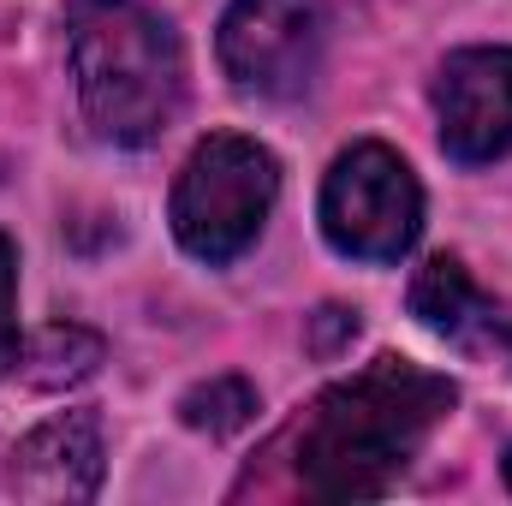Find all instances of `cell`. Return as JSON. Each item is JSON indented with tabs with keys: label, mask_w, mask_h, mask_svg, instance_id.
Returning <instances> with one entry per match:
<instances>
[{
	"label": "cell",
	"mask_w": 512,
	"mask_h": 506,
	"mask_svg": "<svg viewBox=\"0 0 512 506\" xmlns=\"http://www.w3.org/2000/svg\"><path fill=\"white\" fill-rule=\"evenodd\" d=\"M453 399L459 387L423 364H364L358 376L316 393V405L304 411V429L292 441L298 483L322 501H376L429 441V429L453 411Z\"/></svg>",
	"instance_id": "cell-1"
},
{
	"label": "cell",
	"mask_w": 512,
	"mask_h": 506,
	"mask_svg": "<svg viewBox=\"0 0 512 506\" xmlns=\"http://www.w3.org/2000/svg\"><path fill=\"white\" fill-rule=\"evenodd\" d=\"M78 102L96 137L143 149L185 108V48L173 24L137 0H78L66 18Z\"/></svg>",
	"instance_id": "cell-2"
},
{
	"label": "cell",
	"mask_w": 512,
	"mask_h": 506,
	"mask_svg": "<svg viewBox=\"0 0 512 506\" xmlns=\"http://www.w3.org/2000/svg\"><path fill=\"white\" fill-rule=\"evenodd\" d=\"M280 197V161L239 131H215L191 149V161L173 179V239L197 262L221 268L245 256Z\"/></svg>",
	"instance_id": "cell-3"
},
{
	"label": "cell",
	"mask_w": 512,
	"mask_h": 506,
	"mask_svg": "<svg viewBox=\"0 0 512 506\" xmlns=\"http://www.w3.org/2000/svg\"><path fill=\"white\" fill-rule=\"evenodd\" d=\"M322 233L352 262H399L423 233V185L387 143H352L322 179Z\"/></svg>",
	"instance_id": "cell-4"
},
{
	"label": "cell",
	"mask_w": 512,
	"mask_h": 506,
	"mask_svg": "<svg viewBox=\"0 0 512 506\" xmlns=\"http://www.w3.org/2000/svg\"><path fill=\"white\" fill-rule=\"evenodd\" d=\"M328 42V0H233L215 36L221 72L268 102L310 90Z\"/></svg>",
	"instance_id": "cell-5"
},
{
	"label": "cell",
	"mask_w": 512,
	"mask_h": 506,
	"mask_svg": "<svg viewBox=\"0 0 512 506\" xmlns=\"http://www.w3.org/2000/svg\"><path fill=\"white\" fill-rule=\"evenodd\" d=\"M441 149L465 167L512 155V48H459L435 78Z\"/></svg>",
	"instance_id": "cell-6"
},
{
	"label": "cell",
	"mask_w": 512,
	"mask_h": 506,
	"mask_svg": "<svg viewBox=\"0 0 512 506\" xmlns=\"http://www.w3.org/2000/svg\"><path fill=\"white\" fill-rule=\"evenodd\" d=\"M102 489V423L90 411L48 417L12 453V495L42 506L90 501Z\"/></svg>",
	"instance_id": "cell-7"
},
{
	"label": "cell",
	"mask_w": 512,
	"mask_h": 506,
	"mask_svg": "<svg viewBox=\"0 0 512 506\" xmlns=\"http://www.w3.org/2000/svg\"><path fill=\"white\" fill-rule=\"evenodd\" d=\"M411 316L453 346H501V310L453 256H429L411 280Z\"/></svg>",
	"instance_id": "cell-8"
},
{
	"label": "cell",
	"mask_w": 512,
	"mask_h": 506,
	"mask_svg": "<svg viewBox=\"0 0 512 506\" xmlns=\"http://www.w3.org/2000/svg\"><path fill=\"white\" fill-rule=\"evenodd\" d=\"M108 346L90 334V328H72V322H54L42 328L24 352H18V376L30 387H72V381H90L102 370Z\"/></svg>",
	"instance_id": "cell-9"
},
{
	"label": "cell",
	"mask_w": 512,
	"mask_h": 506,
	"mask_svg": "<svg viewBox=\"0 0 512 506\" xmlns=\"http://www.w3.org/2000/svg\"><path fill=\"white\" fill-rule=\"evenodd\" d=\"M179 417L203 435H239L256 417V387L245 376H209L179 399Z\"/></svg>",
	"instance_id": "cell-10"
},
{
	"label": "cell",
	"mask_w": 512,
	"mask_h": 506,
	"mask_svg": "<svg viewBox=\"0 0 512 506\" xmlns=\"http://www.w3.org/2000/svg\"><path fill=\"white\" fill-rule=\"evenodd\" d=\"M18 256L0 239V376L18 370Z\"/></svg>",
	"instance_id": "cell-11"
},
{
	"label": "cell",
	"mask_w": 512,
	"mask_h": 506,
	"mask_svg": "<svg viewBox=\"0 0 512 506\" xmlns=\"http://www.w3.org/2000/svg\"><path fill=\"white\" fill-rule=\"evenodd\" d=\"M352 340H358V310L322 304V310L310 316V352H316V358H334V352L352 346Z\"/></svg>",
	"instance_id": "cell-12"
},
{
	"label": "cell",
	"mask_w": 512,
	"mask_h": 506,
	"mask_svg": "<svg viewBox=\"0 0 512 506\" xmlns=\"http://www.w3.org/2000/svg\"><path fill=\"white\" fill-rule=\"evenodd\" d=\"M501 346H507V358H512V322H507V328H501Z\"/></svg>",
	"instance_id": "cell-13"
},
{
	"label": "cell",
	"mask_w": 512,
	"mask_h": 506,
	"mask_svg": "<svg viewBox=\"0 0 512 506\" xmlns=\"http://www.w3.org/2000/svg\"><path fill=\"white\" fill-rule=\"evenodd\" d=\"M501 471H507V489H512V447H507V459H501Z\"/></svg>",
	"instance_id": "cell-14"
}]
</instances>
